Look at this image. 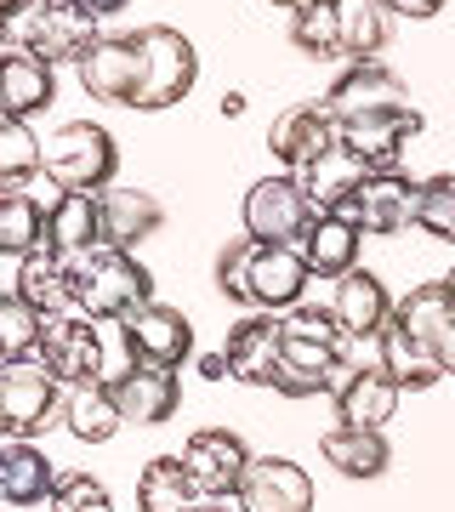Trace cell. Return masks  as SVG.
I'll list each match as a JSON object with an SVG mask.
<instances>
[{
	"mask_svg": "<svg viewBox=\"0 0 455 512\" xmlns=\"http://www.w3.org/2000/svg\"><path fill=\"white\" fill-rule=\"evenodd\" d=\"M382 359L399 387H433L455 370V308H450L444 279L416 285L393 308V319L382 330Z\"/></svg>",
	"mask_w": 455,
	"mask_h": 512,
	"instance_id": "cell-1",
	"label": "cell"
},
{
	"mask_svg": "<svg viewBox=\"0 0 455 512\" xmlns=\"http://www.w3.org/2000/svg\"><path fill=\"white\" fill-rule=\"evenodd\" d=\"M279 325H285V359H279L273 393H285V399L336 393L347 376V330L336 319V308L302 302V308L279 313Z\"/></svg>",
	"mask_w": 455,
	"mask_h": 512,
	"instance_id": "cell-2",
	"label": "cell"
},
{
	"mask_svg": "<svg viewBox=\"0 0 455 512\" xmlns=\"http://www.w3.org/2000/svg\"><path fill=\"white\" fill-rule=\"evenodd\" d=\"M387 12L382 0H308L291 12V40L308 57H353L376 63L387 46Z\"/></svg>",
	"mask_w": 455,
	"mask_h": 512,
	"instance_id": "cell-3",
	"label": "cell"
},
{
	"mask_svg": "<svg viewBox=\"0 0 455 512\" xmlns=\"http://www.w3.org/2000/svg\"><path fill=\"white\" fill-rule=\"evenodd\" d=\"M0 35L46 63H80L103 40V18L80 0H0Z\"/></svg>",
	"mask_w": 455,
	"mask_h": 512,
	"instance_id": "cell-4",
	"label": "cell"
},
{
	"mask_svg": "<svg viewBox=\"0 0 455 512\" xmlns=\"http://www.w3.org/2000/svg\"><path fill=\"white\" fill-rule=\"evenodd\" d=\"M154 302V274L131 251H91L74 262V308L97 319V325H126L137 308Z\"/></svg>",
	"mask_w": 455,
	"mask_h": 512,
	"instance_id": "cell-5",
	"label": "cell"
},
{
	"mask_svg": "<svg viewBox=\"0 0 455 512\" xmlns=\"http://www.w3.org/2000/svg\"><path fill=\"white\" fill-rule=\"evenodd\" d=\"M114 171H120V148L103 126L69 120L46 137V177L63 194H103V188H114Z\"/></svg>",
	"mask_w": 455,
	"mask_h": 512,
	"instance_id": "cell-6",
	"label": "cell"
},
{
	"mask_svg": "<svg viewBox=\"0 0 455 512\" xmlns=\"http://www.w3.org/2000/svg\"><path fill=\"white\" fill-rule=\"evenodd\" d=\"M399 393L404 387L387 376L382 336H370V342H347V376H342V387L330 393L342 427H376V433H382L387 421H393V410H399Z\"/></svg>",
	"mask_w": 455,
	"mask_h": 512,
	"instance_id": "cell-7",
	"label": "cell"
},
{
	"mask_svg": "<svg viewBox=\"0 0 455 512\" xmlns=\"http://www.w3.org/2000/svg\"><path fill=\"white\" fill-rule=\"evenodd\" d=\"M35 359L52 370L63 387L114 382V370H109V336H103V325H97V319H86V313H52Z\"/></svg>",
	"mask_w": 455,
	"mask_h": 512,
	"instance_id": "cell-8",
	"label": "cell"
},
{
	"mask_svg": "<svg viewBox=\"0 0 455 512\" xmlns=\"http://www.w3.org/2000/svg\"><path fill=\"white\" fill-rule=\"evenodd\" d=\"M137 46H143V97H137V109L143 114H160L171 103L194 92V80H200V52H194V40L171 29V23H148L137 29Z\"/></svg>",
	"mask_w": 455,
	"mask_h": 512,
	"instance_id": "cell-9",
	"label": "cell"
},
{
	"mask_svg": "<svg viewBox=\"0 0 455 512\" xmlns=\"http://www.w3.org/2000/svg\"><path fill=\"white\" fill-rule=\"evenodd\" d=\"M63 382H57L52 370L40 365V359H18V365L0 370V433L6 439H35L46 433L57 416H63Z\"/></svg>",
	"mask_w": 455,
	"mask_h": 512,
	"instance_id": "cell-10",
	"label": "cell"
},
{
	"mask_svg": "<svg viewBox=\"0 0 455 512\" xmlns=\"http://www.w3.org/2000/svg\"><path fill=\"white\" fill-rule=\"evenodd\" d=\"M313 222H319V205L296 177H262L245 194V239L256 245H302Z\"/></svg>",
	"mask_w": 455,
	"mask_h": 512,
	"instance_id": "cell-11",
	"label": "cell"
},
{
	"mask_svg": "<svg viewBox=\"0 0 455 512\" xmlns=\"http://www.w3.org/2000/svg\"><path fill=\"white\" fill-rule=\"evenodd\" d=\"M359 234H404V228H416L421 217V183L416 177H404V171H382V177H370V183L342 200V211Z\"/></svg>",
	"mask_w": 455,
	"mask_h": 512,
	"instance_id": "cell-12",
	"label": "cell"
},
{
	"mask_svg": "<svg viewBox=\"0 0 455 512\" xmlns=\"http://www.w3.org/2000/svg\"><path fill=\"white\" fill-rule=\"evenodd\" d=\"M74 74L97 103L137 109V97H143V46H137V35H103L74 63Z\"/></svg>",
	"mask_w": 455,
	"mask_h": 512,
	"instance_id": "cell-13",
	"label": "cell"
},
{
	"mask_svg": "<svg viewBox=\"0 0 455 512\" xmlns=\"http://www.w3.org/2000/svg\"><path fill=\"white\" fill-rule=\"evenodd\" d=\"M325 109L336 114V126H359V120H376V114H399L416 109L404 80L387 63H353V69L325 92Z\"/></svg>",
	"mask_w": 455,
	"mask_h": 512,
	"instance_id": "cell-14",
	"label": "cell"
},
{
	"mask_svg": "<svg viewBox=\"0 0 455 512\" xmlns=\"http://www.w3.org/2000/svg\"><path fill=\"white\" fill-rule=\"evenodd\" d=\"M251 450H245V439L239 433H228V427H200L194 439H188V450H182V467H188V478H194V490L211 495V501H222V495H239V484H245V473H251Z\"/></svg>",
	"mask_w": 455,
	"mask_h": 512,
	"instance_id": "cell-15",
	"label": "cell"
},
{
	"mask_svg": "<svg viewBox=\"0 0 455 512\" xmlns=\"http://www.w3.org/2000/svg\"><path fill=\"white\" fill-rule=\"evenodd\" d=\"M308 279H313V268H308V256H302V245H256L245 291H251V308L291 313V308H302Z\"/></svg>",
	"mask_w": 455,
	"mask_h": 512,
	"instance_id": "cell-16",
	"label": "cell"
},
{
	"mask_svg": "<svg viewBox=\"0 0 455 512\" xmlns=\"http://www.w3.org/2000/svg\"><path fill=\"white\" fill-rule=\"evenodd\" d=\"M126 336V348L137 365H160V370H177L188 353H194V325H188V313L182 308H165V302H148L137 308L120 325Z\"/></svg>",
	"mask_w": 455,
	"mask_h": 512,
	"instance_id": "cell-17",
	"label": "cell"
},
{
	"mask_svg": "<svg viewBox=\"0 0 455 512\" xmlns=\"http://www.w3.org/2000/svg\"><path fill=\"white\" fill-rule=\"evenodd\" d=\"M342 143V131H336V114L325 109V97L319 103H296V109H285L279 120L268 126V148H273V160L279 165H291V177L296 171H308L325 148Z\"/></svg>",
	"mask_w": 455,
	"mask_h": 512,
	"instance_id": "cell-18",
	"label": "cell"
},
{
	"mask_svg": "<svg viewBox=\"0 0 455 512\" xmlns=\"http://www.w3.org/2000/svg\"><path fill=\"white\" fill-rule=\"evenodd\" d=\"M228 365H234V382L245 387H273L279 376V359H285V325H279V313H251V319H239L228 330Z\"/></svg>",
	"mask_w": 455,
	"mask_h": 512,
	"instance_id": "cell-19",
	"label": "cell"
},
{
	"mask_svg": "<svg viewBox=\"0 0 455 512\" xmlns=\"http://www.w3.org/2000/svg\"><path fill=\"white\" fill-rule=\"evenodd\" d=\"M234 501L239 512H313V478L285 456H256Z\"/></svg>",
	"mask_w": 455,
	"mask_h": 512,
	"instance_id": "cell-20",
	"label": "cell"
},
{
	"mask_svg": "<svg viewBox=\"0 0 455 512\" xmlns=\"http://www.w3.org/2000/svg\"><path fill=\"white\" fill-rule=\"evenodd\" d=\"M421 126H427L421 109H399V114H376V120L336 126V131H342V143L353 148V154H364V165L382 177V171H399L404 165V154H410V143L421 137Z\"/></svg>",
	"mask_w": 455,
	"mask_h": 512,
	"instance_id": "cell-21",
	"label": "cell"
},
{
	"mask_svg": "<svg viewBox=\"0 0 455 512\" xmlns=\"http://www.w3.org/2000/svg\"><path fill=\"white\" fill-rule=\"evenodd\" d=\"M46 251L63 262H86L91 251H103V194H57L46 217Z\"/></svg>",
	"mask_w": 455,
	"mask_h": 512,
	"instance_id": "cell-22",
	"label": "cell"
},
{
	"mask_svg": "<svg viewBox=\"0 0 455 512\" xmlns=\"http://www.w3.org/2000/svg\"><path fill=\"white\" fill-rule=\"evenodd\" d=\"M57 97V74L40 52H23V46H6L0 57V109L6 120H29Z\"/></svg>",
	"mask_w": 455,
	"mask_h": 512,
	"instance_id": "cell-23",
	"label": "cell"
},
{
	"mask_svg": "<svg viewBox=\"0 0 455 512\" xmlns=\"http://www.w3.org/2000/svg\"><path fill=\"white\" fill-rule=\"evenodd\" d=\"M114 399H120V416L131 427H160V421L177 416L182 404V382L177 370H160V365H137L114 382Z\"/></svg>",
	"mask_w": 455,
	"mask_h": 512,
	"instance_id": "cell-24",
	"label": "cell"
},
{
	"mask_svg": "<svg viewBox=\"0 0 455 512\" xmlns=\"http://www.w3.org/2000/svg\"><path fill=\"white\" fill-rule=\"evenodd\" d=\"M336 319H342L347 342H370V336H382L387 319H393V308L399 302H387V285L370 268H353L347 279H336Z\"/></svg>",
	"mask_w": 455,
	"mask_h": 512,
	"instance_id": "cell-25",
	"label": "cell"
},
{
	"mask_svg": "<svg viewBox=\"0 0 455 512\" xmlns=\"http://www.w3.org/2000/svg\"><path fill=\"white\" fill-rule=\"evenodd\" d=\"M165 205L148 188H103V245L109 251H137L143 239L160 234Z\"/></svg>",
	"mask_w": 455,
	"mask_h": 512,
	"instance_id": "cell-26",
	"label": "cell"
},
{
	"mask_svg": "<svg viewBox=\"0 0 455 512\" xmlns=\"http://www.w3.org/2000/svg\"><path fill=\"white\" fill-rule=\"evenodd\" d=\"M370 177H376V171H370V165H364V154H353L347 143L325 148L308 171H296V183L308 188V200L319 205V211H342V200H353Z\"/></svg>",
	"mask_w": 455,
	"mask_h": 512,
	"instance_id": "cell-27",
	"label": "cell"
},
{
	"mask_svg": "<svg viewBox=\"0 0 455 512\" xmlns=\"http://www.w3.org/2000/svg\"><path fill=\"white\" fill-rule=\"evenodd\" d=\"M12 296H23L35 313H63L74 302V262H63L57 251H29V256H18V279H12Z\"/></svg>",
	"mask_w": 455,
	"mask_h": 512,
	"instance_id": "cell-28",
	"label": "cell"
},
{
	"mask_svg": "<svg viewBox=\"0 0 455 512\" xmlns=\"http://www.w3.org/2000/svg\"><path fill=\"white\" fill-rule=\"evenodd\" d=\"M57 478L63 473L40 456L35 444L6 439V450H0V495H6L12 507H40V501H52Z\"/></svg>",
	"mask_w": 455,
	"mask_h": 512,
	"instance_id": "cell-29",
	"label": "cell"
},
{
	"mask_svg": "<svg viewBox=\"0 0 455 512\" xmlns=\"http://www.w3.org/2000/svg\"><path fill=\"white\" fill-rule=\"evenodd\" d=\"M359 228L347 217H336V211H319V222L308 228V239H302V256H308V268L319 279H347L353 268H359Z\"/></svg>",
	"mask_w": 455,
	"mask_h": 512,
	"instance_id": "cell-30",
	"label": "cell"
},
{
	"mask_svg": "<svg viewBox=\"0 0 455 512\" xmlns=\"http://www.w3.org/2000/svg\"><path fill=\"white\" fill-rule=\"evenodd\" d=\"M319 450H325V461L342 478H382L387 461H393V444L376 427H330L319 439Z\"/></svg>",
	"mask_w": 455,
	"mask_h": 512,
	"instance_id": "cell-31",
	"label": "cell"
},
{
	"mask_svg": "<svg viewBox=\"0 0 455 512\" xmlns=\"http://www.w3.org/2000/svg\"><path fill=\"white\" fill-rule=\"evenodd\" d=\"M63 427H69L80 444H109L126 416H120V399H114L109 382H86V387H69L63 399Z\"/></svg>",
	"mask_w": 455,
	"mask_h": 512,
	"instance_id": "cell-32",
	"label": "cell"
},
{
	"mask_svg": "<svg viewBox=\"0 0 455 512\" xmlns=\"http://www.w3.org/2000/svg\"><path fill=\"white\" fill-rule=\"evenodd\" d=\"M194 478L182 456H154L137 478V512H194Z\"/></svg>",
	"mask_w": 455,
	"mask_h": 512,
	"instance_id": "cell-33",
	"label": "cell"
},
{
	"mask_svg": "<svg viewBox=\"0 0 455 512\" xmlns=\"http://www.w3.org/2000/svg\"><path fill=\"white\" fill-rule=\"evenodd\" d=\"M35 171H46V143L29 120H0V194H23Z\"/></svg>",
	"mask_w": 455,
	"mask_h": 512,
	"instance_id": "cell-34",
	"label": "cell"
},
{
	"mask_svg": "<svg viewBox=\"0 0 455 512\" xmlns=\"http://www.w3.org/2000/svg\"><path fill=\"white\" fill-rule=\"evenodd\" d=\"M46 205L35 194H0V251L6 256H29L46 245Z\"/></svg>",
	"mask_w": 455,
	"mask_h": 512,
	"instance_id": "cell-35",
	"label": "cell"
},
{
	"mask_svg": "<svg viewBox=\"0 0 455 512\" xmlns=\"http://www.w3.org/2000/svg\"><path fill=\"white\" fill-rule=\"evenodd\" d=\"M40 336H46V313H35L23 296H6L0 302V353H6V365L40 353Z\"/></svg>",
	"mask_w": 455,
	"mask_h": 512,
	"instance_id": "cell-36",
	"label": "cell"
},
{
	"mask_svg": "<svg viewBox=\"0 0 455 512\" xmlns=\"http://www.w3.org/2000/svg\"><path fill=\"white\" fill-rule=\"evenodd\" d=\"M416 228H427L433 239L455 245V177H427L421 183V217Z\"/></svg>",
	"mask_w": 455,
	"mask_h": 512,
	"instance_id": "cell-37",
	"label": "cell"
},
{
	"mask_svg": "<svg viewBox=\"0 0 455 512\" xmlns=\"http://www.w3.org/2000/svg\"><path fill=\"white\" fill-rule=\"evenodd\" d=\"M46 507H52V512H114V501H109V490H103L91 473H63Z\"/></svg>",
	"mask_w": 455,
	"mask_h": 512,
	"instance_id": "cell-38",
	"label": "cell"
},
{
	"mask_svg": "<svg viewBox=\"0 0 455 512\" xmlns=\"http://www.w3.org/2000/svg\"><path fill=\"white\" fill-rule=\"evenodd\" d=\"M251 251H256V239H234V245H222V256H217V291L228 296V302H251V291H245Z\"/></svg>",
	"mask_w": 455,
	"mask_h": 512,
	"instance_id": "cell-39",
	"label": "cell"
},
{
	"mask_svg": "<svg viewBox=\"0 0 455 512\" xmlns=\"http://www.w3.org/2000/svg\"><path fill=\"white\" fill-rule=\"evenodd\" d=\"M387 12H399V18H438V12H444V0H382Z\"/></svg>",
	"mask_w": 455,
	"mask_h": 512,
	"instance_id": "cell-40",
	"label": "cell"
},
{
	"mask_svg": "<svg viewBox=\"0 0 455 512\" xmlns=\"http://www.w3.org/2000/svg\"><path fill=\"white\" fill-rule=\"evenodd\" d=\"M200 376H205V382H222V376H234L228 353H205V359H200Z\"/></svg>",
	"mask_w": 455,
	"mask_h": 512,
	"instance_id": "cell-41",
	"label": "cell"
},
{
	"mask_svg": "<svg viewBox=\"0 0 455 512\" xmlns=\"http://www.w3.org/2000/svg\"><path fill=\"white\" fill-rule=\"evenodd\" d=\"M80 6H86V12H97V18H109V12H126L131 0H80Z\"/></svg>",
	"mask_w": 455,
	"mask_h": 512,
	"instance_id": "cell-42",
	"label": "cell"
},
{
	"mask_svg": "<svg viewBox=\"0 0 455 512\" xmlns=\"http://www.w3.org/2000/svg\"><path fill=\"white\" fill-rule=\"evenodd\" d=\"M273 6H285V12H296V6H308V0H273Z\"/></svg>",
	"mask_w": 455,
	"mask_h": 512,
	"instance_id": "cell-43",
	"label": "cell"
},
{
	"mask_svg": "<svg viewBox=\"0 0 455 512\" xmlns=\"http://www.w3.org/2000/svg\"><path fill=\"white\" fill-rule=\"evenodd\" d=\"M194 512H228V507H222V501H205V507H194Z\"/></svg>",
	"mask_w": 455,
	"mask_h": 512,
	"instance_id": "cell-44",
	"label": "cell"
},
{
	"mask_svg": "<svg viewBox=\"0 0 455 512\" xmlns=\"http://www.w3.org/2000/svg\"><path fill=\"white\" fill-rule=\"evenodd\" d=\"M444 291H450V308H455V274H450V279H444Z\"/></svg>",
	"mask_w": 455,
	"mask_h": 512,
	"instance_id": "cell-45",
	"label": "cell"
}]
</instances>
